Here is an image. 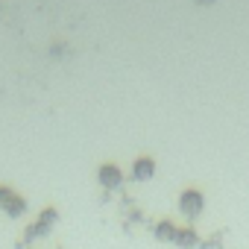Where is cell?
Returning a JSON list of instances; mask_svg holds the SVG:
<instances>
[{
	"instance_id": "obj_8",
	"label": "cell",
	"mask_w": 249,
	"mask_h": 249,
	"mask_svg": "<svg viewBox=\"0 0 249 249\" xmlns=\"http://www.w3.org/2000/svg\"><path fill=\"white\" fill-rule=\"evenodd\" d=\"M12 196H15V191L9 185H0V211H6V205L12 202Z\"/></svg>"
},
{
	"instance_id": "obj_7",
	"label": "cell",
	"mask_w": 249,
	"mask_h": 249,
	"mask_svg": "<svg viewBox=\"0 0 249 249\" xmlns=\"http://www.w3.org/2000/svg\"><path fill=\"white\" fill-rule=\"evenodd\" d=\"M6 214H9L12 220H21V217L27 214V199H24L21 194H15V196H12V202L6 205Z\"/></svg>"
},
{
	"instance_id": "obj_4",
	"label": "cell",
	"mask_w": 249,
	"mask_h": 249,
	"mask_svg": "<svg viewBox=\"0 0 249 249\" xmlns=\"http://www.w3.org/2000/svg\"><path fill=\"white\" fill-rule=\"evenodd\" d=\"M156 176V159L153 156H138L132 161V179L135 182H150Z\"/></svg>"
},
{
	"instance_id": "obj_5",
	"label": "cell",
	"mask_w": 249,
	"mask_h": 249,
	"mask_svg": "<svg viewBox=\"0 0 249 249\" xmlns=\"http://www.w3.org/2000/svg\"><path fill=\"white\" fill-rule=\"evenodd\" d=\"M176 231H179V226L173 220H159L156 223V240H161V243H173Z\"/></svg>"
},
{
	"instance_id": "obj_6",
	"label": "cell",
	"mask_w": 249,
	"mask_h": 249,
	"mask_svg": "<svg viewBox=\"0 0 249 249\" xmlns=\"http://www.w3.org/2000/svg\"><path fill=\"white\" fill-rule=\"evenodd\" d=\"M176 246H182V249H194L196 243H199V234H196V229H191V226H185V229H179L176 231V240H173Z\"/></svg>"
},
{
	"instance_id": "obj_3",
	"label": "cell",
	"mask_w": 249,
	"mask_h": 249,
	"mask_svg": "<svg viewBox=\"0 0 249 249\" xmlns=\"http://www.w3.org/2000/svg\"><path fill=\"white\" fill-rule=\"evenodd\" d=\"M97 182H100L106 191H117V188L123 185V170H120L117 164L106 161V164H100V167H97Z\"/></svg>"
},
{
	"instance_id": "obj_1",
	"label": "cell",
	"mask_w": 249,
	"mask_h": 249,
	"mask_svg": "<svg viewBox=\"0 0 249 249\" xmlns=\"http://www.w3.org/2000/svg\"><path fill=\"white\" fill-rule=\"evenodd\" d=\"M59 223V211L53 208V205H47L41 214H38V220L27 229V234H24V240L27 243H33V240H38V237H47L50 231H53V226Z\"/></svg>"
},
{
	"instance_id": "obj_9",
	"label": "cell",
	"mask_w": 249,
	"mask_h": 249,
	"mask_svg": "<svg viewBox=\"0 0 249 249\" xmlns=\"http://www.w3.org/2000/svg\"><path fill=\"white\" fill-rule=\"evenodd\" d=\"M194 3H199V6H211L214 0H194Z\"/></svg>"
},
{
	"instance_id": "obj_2",
	"label": "cell",
	"mask_w": 249,
	"mask_h": 249,
	"mask_svg": "<svg viewBox=\"0 0 249 249\" xmlns=\"http://www.w3.org/2000/svg\"><path fill=\"white\" fill-rule=\"evenodd\" d=\"M202 208H205V196H202V191H196V188H185V191L179 194V211H182L188 220H196V217L202 214Z\"/></svg>"
}]
</instances>
